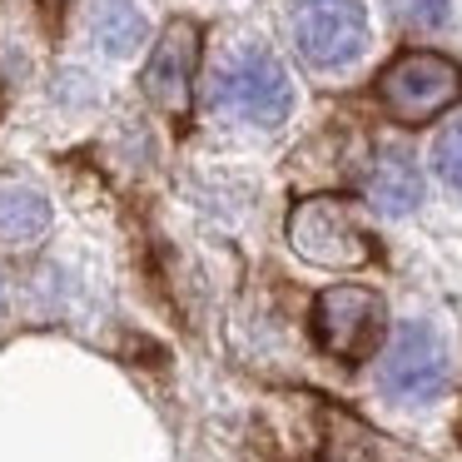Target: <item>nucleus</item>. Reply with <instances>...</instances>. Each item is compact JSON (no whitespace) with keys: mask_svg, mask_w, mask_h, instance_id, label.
Returning <instances> with one entry per match:
<instances>
[{"mask_svg":"<svg viewBox=\"0 0 462 462\" xmlns=\"http://www.w3.org/2000/svg\"><path fill=\"white\" fill-rule=\"evenodd\" d=\"M209 110L234 115L244 125H259V130L283 125L293 110V80L283 70V60L273 51H263V45H239L214 75Z\"/></svg>","mask_w":462,"mask_h":462,"instance_id":"obj_1","label":"nucleus"},{"mask_svg":"<svg viewBox=\"0 0 462 462\" xmlns=\"http://www.w3.org/2000/svg\"><path fill=\"white\" fill-rule=\"evenodd\" d=\"M289 244L303 263L319 269H363L373 263V234L363 229L353 199L343 194H309L289 209Z\"/></svg>","mask_w":462,"mask_h":462,"instance_id":"obj_2","label":"nucleus"},{"mask_svg":"<svg viewBox=\"0 0 462 462\" xmlns=\"http://www.w3.org/2000/svg\"><path fill=\"white\" fill-rule=\"evenodd\" d=\"M378 100L388 110V120L428 125L462 100V65L438 51H402L378 75Z\"/></svg>","mask_w":462,"mask_h":462,"instance_id":"obj_3","label":"nucleus"},{"mask_svg":"<svg viewBox=\"0 0 462 462\" xmlns=\"http://www.w3.org/2000/svg\"><path fill=\"white\" fill-rule=\"evenodd\" d=\"M383 323H388L383 293L363 289V283H333L313 299V338L338 363L373 358L383 343Z\"/></svg>","mask_w":462,"mask_h":462,"instance_id":"obj_4","label":"nucleus"},{"mask_svg":"<svg viewBox=\"0 0 462 462\" xmlns=\"http://www.w3.org/2000/svg\"><path fill=\"white\" fill-rule=\"evenodd\" d=\"M289 35L309 65L338 70V65L358 60L368 45V11H363V0H293Z\"/></svg>","mask_w":462,"mask_h":462,"instance_id":"obj_5","label":"nucleus"},{"mask_svg":"<svg viewBox=\"0 0 462 462\" xmlns=\"http://www.w3.org/2000/svg\"><path fill=\"white\" fill-rule=\"evenodd\" d=\"M194 70H199V25L194 21H170L164 35L154 41L150 60H144L140 90L160 105L164 115L184 120L194 105Z\"/></svg>","mask_w":462,"mask_h":462,"instance_id":"obj_6","label":"nucleus"},{"mask_svg":"<svg viewBox=\"0 0 462 462\" xmlns=\"http://www.w3.org/2000/svg\"><path fill=\"white\" fill-rule=\"evenodd\" d=\"M448 383V353L428 323H402L383 358V393L398 402H432Z\"/></svg>","mask_w":462,"mask_h":462,"instance_id":"obj_7","label":"nucleus"},{"mask_svg":"<svg viewBox=\"0 0 462 462\" xmlns=\"http://www.w3.org/2000/svg\"><path fill=\"white\" fill-rule=\"evenodd\" d=\"M363 194H368V204L378 214H412L422 204V174L418 164H412L408 150H378L368 164V174H363Z\"/></svg>","mask_w":462,"mask_h":462,"instance_id":"obj_8","label":"nucleus"},{"mask_svg":"<svg viewBox=\"0 0 462 462\" xmlns=\"http://www.w3.org/2000/svg\"><path fill=\"white\" fill-rule=\"evenodd\" d=\"M51 234V199L31 184H0V249H31Z\"/></svg>","mask_w":462,"mask_h":462,"instance_id":"obj_9","label":"nucleus"},{"mask_svg":"<svg viewBox=\"0 0 462 462\" xmlns=\"http://www.w3.org/2000/svg\"><path fill=\"white\" fill-rule=\"evenodd\" d=\"M90 35L105 55H134L150 35V25H144L140 5H130V0H100L90 11Z\"/></svg>","mask_w":462,"mask_h":462,"instance_id":"obj_10","label":"nucleus"},{"mask_svg":"<svg viewBox=\"0 0 462 462\" xmlns=\"http://www.w3.org/2000/svg\"><path fill=\"white\" fill-rule=\"evenodd\" d=\"M432 170L442 174V184L462 189V120H452L448 130L432 140Z\"/></svg>","mask_w":462,"mask_h":462,"instance_id":"obj_11","label":"nucleus"},{"mask_svg":"<svg viewBox=\"0 0 462 462\" xmlns=\"http://www.w3.org/2000/svg\"><path fill=\"white\" fill-rule=\"evenodd\" d=\"M393 11L408 25H438L448 15V0H393Z\"/></svg>","mask_w":462,"mask_h":462,"instance_id":"obj_12","label":"nucleus"}]
</instances>
